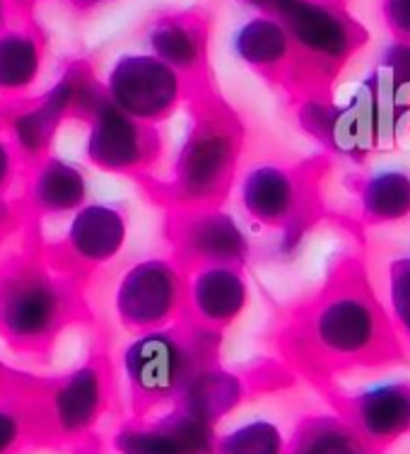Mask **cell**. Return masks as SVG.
<instances>
[{"label":"cell","mask_w":410,"mask_h":454,"mask_svg":"<svg viewBox=\"0 0 410 454\" xmlns=\"http://www.w3.org/2000/svg\"><path fill=\"white\" fill-rule=\"evenodd\" d=\"M386 312L403 348L410 350V254H403L389 263L386 273Z\"/></svg>","instance_id":"26"},{"label":"cell","mask_w":410,"mask_h":454,"mask_svg":"<svg viewBox=\"0 0 410 454\" xmlns=\"http://www.w3.org/2000/svg\"><path fill=\"white\" fill-rule=\"evenodd\" d=\"M382 20L393 42H408L410 44V0H382L379 3Z\"/></svg>","instance_id":"29"},{"label":"cell","mask_w":410,"mask_h":454,"mask_svg":"<svg viewBox=\"0 0 410 454\" xmlns=\"http://www.w3.org/2000/svg\"><path fill=\"white\" fill-rule=\"evenodd\" d=\"M128 239L126 213L109 203H85L68 220L66 252L80 266H104L114 262Z\"/></svg>","instance_id":"17"},{"label":"cell","mask_w":410,"mask_h":454,"mask_svg":"<svg viewBox=\"0 0 410 454\" xmlns=\"http://www.w3.org/2000/svg\"><path fill=\"white\" fill-rule=\"evenodd\" d=\"M242 131L232 116L198 114L176 150L169 192L183 208H210L235 182Z\"/></svg>","instance_id":"4"},{"label":"cell","mask_w":410,"mask_h":454,"mask_svg":"<svg viewBox=\"0 0 410 454\" xmlns=\"http://www.w3.org/2000/svg\"><path fill=\"white\" fill-rule=\"evenodd\" d=\"M290 353L316 375L375 370L403 363L386 305L358 259L343 262L290 324Z\"/></svg>","instance_id":"1"},{"label":"cell","mask_w":410,"mask_h":454,"mask_svg":"<svg viewBox=\"0 0 410 454\" xmlns=\"http://www.w3.org/2000/svg\"><path fill=\"white\" fill-rule=\"evenodd\" d=\"M256 15L285 27L295 49L297 95H331V85L350 59L369 42L367 27L345 0H239Z\"/></svg>","instance_id":"2"},{"label":"cell","mask_w":410,"mask_h":454,"mask_svg":"<svg viewBox=\"0 0 410 454\" xmlns=\"http://www.w3.org/2000/svg\"><path fill=\"white\" fill-rule=\"evenodd\" d=\"M68 283L44 263L22 262L0 273V333L18 348H42L68 322Z\"/></svg>","instance_id":"5"},{"label":"cell","mask_w":410,"mask_h":454,"mask_svg":"<svg viewBox=\"0 0 410 454\" xmlns=\"http://www.w3.org/2000/svg\"><path fill=\"white\" fill-rule=\"evenodd\" d=\"M109 387L102 363H85L63 377L49 396V416L61 437H85L102 420Z\"/></svg>","instance_id":"16"},{"label":"cell","mask_w":410,"mask_h":454,"mask_svg":"<svg viewBox=\"0 0 410 454\" xmlns=\"http://www.w3.org/2000/svg\"><path fill=\"white\" fill-rule=\"evenodd\" d=\"M82 121L88 123L85 160L99 172L135 175L158 158L159 140L152 126L116 109L102 92Z\"/></svg>","instance_id":"11"},{"label":"cell","mask_w":410,"mask_h":454,"mask_svg":"<svg viewBox=\"0 0 410 454\" xmlns=\"http://www.w3.org/2000/svg\"><path fill=\"white\" fill-rule=\"evenodd\" d=\"M70 5H75L78 10H89V8H97V5H104L109 0H68Z\"/></svg>","instance_id":"32"},{"label":"cell","mask_w":410,"mask_h":454,"mask_svg":"<svg viewBox=\"0 0 410 454\" xmlns=\"http://www.w3.org/2000/svg\"><path fill=\"white\" fill-rule=\"evenodd\" d=\"M215 428L176 406L158 419L123 423L112 437L116 454H215Z\"/></svg>","instance_id":"13"},{"label":"cell","mask_w":410,"mask_h":454,"mask_svg":"<svg viewBox=\"0 0 410 454\" xmlns=\"http://www.w3.org/2000/svg\"><path fill=\"white\" fill-rule=\"evenodd\" d=\"M360 218L367 225H393L410 218V172L375 169L355 182Z\"/></svg>","instance_id":"22"},{"label":"cell","mask_w":410,"mask_h":454,"mask_svg":"<svg viewBox=\"0 0 410 454\" xmlns=\"http://www.w3.org/2000/svg\"><path fill=\"white\" fill-rule=\"evenodd\" d=\"M12 10H15V0H0V32L8 29L12 22Z\"/></svg>","instance_id":"31"},{"label":"cell","mask_w":410,"mask_h":454,"mask_svg":"<svg viewBox=\"0 0 410 454\" xmlns=\"http://www.w3.org/2000/svg\"><path fill=\"white\" fill-rule=\"evenodd\" d=\"M27 440L25 413L10 403H0V454H15Z\"/></svg>","instance_id":"27"},{"label":"cell","mask_w":410,"mask_h":454,"mask_svg":"<svg viewBox=\"0 0 410 454\" xmlns=\"http://www.w3.org/2000/svg\"><path fill=\"white\" fill-rule=\"evenodd\" d=\"M229 49L236 61L259 73L266 80L292 88L295 78V49L285 27L268 15L246 18L229 39Z\"/></svg>","instance_id":"18"},{"label":"cell","mask_w":410,"mask_h":454,"mask_svg":"<svg viewBox=\"0 0 410 454\" xmlns=\"http://www.w3.org/2000/svg\"><path fill=\"white\" fill-rule=\"evenodd\" d=\"M297 121L321 148L355 165L379 153L375 119L362 85L345 102H336L331 95L299 97Z\"/></svg>","instance_id":"10"},{"label":"cell","mask_w":410,"mask_h":454,"mask_svg":"<svg viewBox=\"0 0 410 454\" xmlns=\"http://www.w3.org/2000/svg\"><path fill=\"white\" fill-rule=\"evenodd\" d=\"M18 150L12 148L10 138H5L0 133V196H3V192L8 189L12 179H15V175H18Z\"/></svg>","instance_id":"30"},{"label":"cell","mask_w":410,"mask_h":454,"mask_svg":"<svg viewBox=\"0 0 410 454\" xmlns=\"http://www.w3.org/2000/svg\"><path fill=\"white\" fill-rule=\"evenodd\" d=\"M218 332L193 324L135 333L121 353L123 380L140 413L169 406L196 367L215 360Z\"/></svg>","instance_id":"3"},{"label":"cell","mask_w":410,"mask_h":454,"mask_svg":"<svg viewBox=\"0 0 410 454\" xmlns=\"http://www.w3.org/2000/svg\"><path fill=\"white\" fill-rule=\"evenodd\" d=\"M249 283L236 266H198L186 278V312L193 324L222 332L244 315Z\"/></svg>","instance_id":"15"},{"label":"cell","mask_w":410,"mask_h":454,"mask_svg":"<svg viewBox=\"0 0 410 454\" xmlns=\"http://www.w3.org/2000/svg\"><path fill=\"white\" fill-rule=\"evenodd\" d=\"M88 176L68 160L46 155L36 160L29 172L27 201L39 215H51V218L73 215L88 203Z\"/></svg>","instance_id":"20"},{"label":"cell","mask_w":410,"mask_h":454,"mask_svg":"<svg viewBox=\"0 0 410 454\" xmlns=\"http://www.w3.org/2000/svg\"><path fill=\"white\" fill-rule=\"evenodd\" d=\"M239 203L251 223L280 230L292 239L312 215L314 184L305 169L266 162L242 176Z\"/></svg>","instance_id":"9"},{"label":"cell","mask_w":410,"mask_h":454,"mask_svg":"<svg viewBox=\"0 0 410 454\" xmlns=\"http://www.w3.org/2000/svg\"><path fill=\"white\" fill-rule=\"evenodd\" d=\"M148 53L183 80L201 73L208 59V25L196 12H165L145 29Z\"/></svg>","instance_id":"19"},{"label":"cell","mask_w":410,"mask_h":454,"mask_svg":"<svg viewBox=\"0 0 410 454\" xmlns=\"http://www.w3.org/2000/svg\"><path fill=\"white\" fill-rule=\"evenodd\" d=\"M176 247L183 259L198 266L242 269L251 254V242L235 215L215 206L186 208L176 225Z\"/></svg>","instance_id":"14"},{"label":"cell","mask_w":410,"mask_h":454,"mask_svg":"<svg viewBox=\"0 0 410 454\" xmlns=\"http://www.w3.org/2000/svg\"><path fill=\"white\" fill-rule=\"evenodd\" d=\"M285 454H382L341 413H312L288 437Z\"/></svg>","instance_id":"24"},{"label":"cell","mask_w":410,"mask_h":454,"mask_svg":"<svg viewBox=\"0 0 410 454\" xmlns=\"http://www.w3.org/2000/svg\"><path fill=\"white\" fill-rule=\"evenodd\" d=\"M106 99L135 121L152 126L169 119L186 95V80L148 51L121 53L106 73Z\"/></svg>","instance_id":"8"},{"label":"cell","mask_w":410,"mask_h":454,"mask_svg":"<svg viewBox=\"0 0 410 454\" xmlns=\"http://www.w3.org/2000/svg\"><path fill=\"white\" fill-rule=\"evenodd\" d=\"M376 68H382L396 85L410 88V44L408 42H391L386 46Z\"/></svg>","instance_id":"28"},{"label":"cell","mask_w":410,"mask_h":454,"mask_svg":"<svg viewBox=\"0 0 410 454\" xmlns=\"http://www.w3.org/2000/svg\"><path fill=\"white\" fill-rule=\"evenodd\" d=\"M80 454H95V452H88V450H82V452H80Z\"/></svg>","instance_id":"34"},{"label":"cell","mask_w":410,"mask_h":454,"mask_svg":"<svg viewBox=\"0 0 410 454\" xmlns=\"http://www.w3.org/2000/svg\"><path fill=\"white\" fill-rule=\"evenodd\" d=\"M186 307V276L179 263L150 256L123 271L114 293L119 322L133 333L176 324Z\"/></svg>","instance_id":"7"},{"label":"cell","mask_w":410,"mask_h":454,"mask_svg":"<svg viewBox=\"0 0 410 454\" xmlns=\"http://www.w3.org/2000/svg\"><path fill=\"white\" fill-rule=\"evenodd\" d=\"M338 413L367 442L384 452L410 435V380H379L338 394Z\"/></svg>","instance_id":"12"},{"label":"cell","mask_w":410,"mask_h":454,"mask_svg":"<svg viewBox=\"0 0 410 454\" xmlns=\"http://www.w3.org/2000/svg\"><path fill=\"white\" fill-rule=\"evenodd\" d=\"M242 402H244L242 377H236L235 372L220 367L213 360L193 370L169 406L186 411L215 428Z\"/></svg>","instance_id":"21"},{"label":"cell","mask_w":410,"mask_h":454,"mask_svg":"<svg viewBox=\"0 0 410 454\" xmlns=\"http://www.w3.org/2000/svg\"><path fill=\"white\" fill-rule=\"evenodd\" d=\"M288 435L278 423L268 419H251L218 435L215 454H285Z\"/></svg>","instance_id":"25"},{"label":"cell","mask_w":410,"mask_h":454,"mask_svg":"<svg viewBox=\"0 0 410 454\" xmlns=\"http://www.w3.org/2000/svg\"><path fill=\"white\" fill-rule=\"evenodd\" d=\"M15 3H35V0H15Z\"/></svg>","instance_id":"33"},{"label":"cell","mask_w":410,"mask_h":454,"mask_svg":"<svg viewBox=\"0 0 410 454\" xmlns=\"http://www.w3.org/2000/svg\"><path fill=\"white\" fill-rule=\"evenodd\" d=\"M104 88L95 80L85 63H73L61 78L36 99L35 105L18 112L10 121V143L19 158L42 160L49 155L61 123L70 116L85 119Z\"/></svg>","instance_id":"6"},{"label":"cell","mask_w":410,"mask_h":454,"mask_svg":"<svg viewBox=\"0 0 410 454\" xmlns=\"http://www.w3.org/2000/svg\"><path fill=\"white\" fill-rule=\"evenodd\" d=\"M44 68V44L32 27L0 32V95L22 97L39 82Z\"/></svg>","instance_id":"23"}]
</instances>
